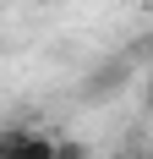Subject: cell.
Masks as SVG:
<instances>
[{
	"label": "cell",
	"instance_id": "3",
	"mask_svg": "<svg viewBox=\"0 0 153 159\" xmlns=\"http://www.w3.org/2000/svg\"><path fill=\"white\" fill-rule=\"evenodd\" d=\"M131 159H153V154H131Z\"/></svg>",
	"mask_w": 153,
	"mask_h": 159
},
{
	"label": "cell",
	"instance_id": "2",
	"mask_svg": "<svg viewBox=\"0 0 153 159\" xmlns=\"http://www.w3.org/2000/svg\"><path fill=\"white\" fill-rule=\"evenodd\" d=\"M148 104H153V66H148Z\"/></svg>",
	"mask_w": 153,
	"mask_h": 159
},
{
	"label": "cell",
	"instance_id": "1",
	"mask_svg": "<svg viewBox=\"0 0 153 159\" xmlns=\"http://www.w3.org/2000/svg\"><path fill=\"white\" fill-rule=\"evenodd\" d=\"M0 159H60V143L44 132H0Z\"/></svg>",
	"mask_w": 153,
	"mask_h": 159
}]
</instances>
